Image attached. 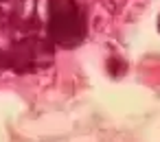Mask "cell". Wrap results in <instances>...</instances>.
<instances>
[{
  "label": "cell",
  "mask_w": 160,
  "mask_h": 142,
  "mask_svg": "<svg viewBox=\"0 0 160 142\" xmlns=\"http://www.w3.org/2000/svg\"><path fill=\"white\" fill-rule=\"evenodd\" d=\"M48 33L62 46H75L86 35V22L75 0H48Z\"/></svg>",
  "instance_id": "obj_1"
},
{
  "label": "cell",
  "mask_w": 160,
  "mask_h": 142,
  "mask_svg": "<svg viewBox=\"0 0 160 142\" xmlns=\"http://www.w3.org/2000/svg\"><path fill=\"white\" fill-rule=\"evenodd\" d=\"M158 31H160V18H158Z\"/></svg>",
  "instance_id": "obj_2"
}]
</instances>
